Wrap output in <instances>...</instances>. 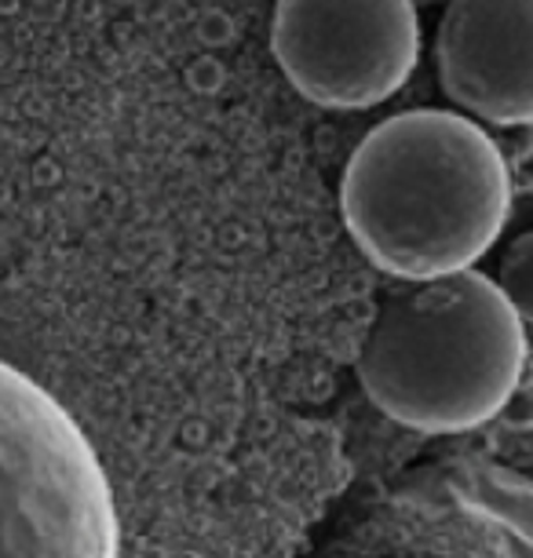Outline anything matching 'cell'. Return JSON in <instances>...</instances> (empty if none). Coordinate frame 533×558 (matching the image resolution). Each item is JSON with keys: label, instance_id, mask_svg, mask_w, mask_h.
I'll return each instance as SVG.
<instances>
[{"label": "cell", "instance_id": "6da1fadb", "mask_svg": "<svg viewBox=\"0 0 533 558\" xmlns=\"http://www.w3.org/2000/svg\"><path fill=\"white\" fill-rule=\"evenodd\" d=\"M340 213L384 274L432 281L475 267L511 216V172L475 121L405 110L380 121L343 168Z\"/></svg>", "mask_w": 533, "mask_h": 558}, {"label": "cell", "instance_id": "7a4b0ae2", "mask_svg": "<svg viewBox=\"0 0 533 558\" xmlns=\"http://www.w3.org/2000/svg\"><path fill=\"white\" fill-rule=\"evenodd\" d=\"M522 365V314L497 281L468 267L380 303L359 351V380L399 427L461 435L511 402Z\"/></svg>", "mask_w": 533, "mask_h": 558}, {"label": "cell", "instance_id": "3957f363", "mask_svg": "<svg viewBox=\"0 0 533 558\" xmlns=\"http://www.w3.org/2000/svg\"><path fill=\"white\" fill-rule=\"evenodd\" d=\"M0 558H121L107 471L66 409L0 362Z\"/></svg>", "mask_w": 533, "mask_h": 558}, {"label": "cell", "instance_id": "277c9868", "mask_svg": "<svg viewBox=\"0 0 533 558\" xmlns=\"http://www.w3.org/2000/svg\"><path fill=\"white\" fill-rule=\"evenodd\" d=\"M530 482L489 460H435L348 508L311 558H533Z\"/></svg>", "mask_w": 533, "mask_h": 558}, {"label": "cell", "instance_id": "5b68a950", "mask_svg": "<svg viewBox=\"0 0 533 558\" xmlns=\"http://www.w3.org/2000/svg\"><path fill=\"white\" fill-rule=\"evenodd\" d=\"M270 51L303 99L365 110L416 70L421 15L413 0H278Z\"/></svg>", "mask_w": 533, "mask_h": 558}, {"label": "cell", "instance_id": "8992f818", "mask_svg": "<svg viewBox=\"0 0 533 558\" xmlns=\"http://www.w3.org/2000/svg\"><path fill=\"white\" fill-rule=\"evenodd\" d=\"M533 0H449L435 37L446 96L479 121L522 129L533 118Z\"/></svg>", "mask_w": 533, "mask_h": 558}, {"label": "cell", "instance_id": "52a82bcc", "mask_svg": "<svg viewBox=\"0 0 533 558\" xmlns=\"http://www.w3.org/2000/svg\"><path fill=\"white\" fill-rule=\"evenodd\" d=\"M530 238H519L516 248L505 256V281H500V292L511 300V307H516L522 318L530 314Z\"/></svg>", "mask_w": 533, "mask_h": 558}]
</instances>
